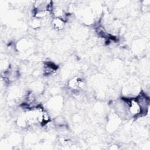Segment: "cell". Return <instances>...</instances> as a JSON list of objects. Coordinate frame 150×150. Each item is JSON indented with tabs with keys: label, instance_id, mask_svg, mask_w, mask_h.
I'll list each match as a JSON object with an SVG mask.
<instances>
[{
	"label": "cell",
	"instance_id": "cell-4",
	"mask_svg": "<svg viewBox=\"0 0 150 150\" xmlns=\"http://www.w3.org/2000/svg\"><path fill=\"white\" fill-rule=\"evenodd\" d=\"M30 26H32V28L37 29L38 28H39L41 25V20L35 18L34 19L31 20V21L30 22Z\"/></svg>",
	"mask_w": 150,
	"mask_h": 150
},
{
	"label": "cell",
	"instance_id": "cell-2",
	"mask_svg": "<svg viewBox=\"0 0 150 150\" xmlns=\"http://www.w3.org/2000/svg\"><path fill=\"white\" fill-rule=\"evenodd\" d=\"M135 99L141 108L142 113L144 112V111H146L149 107V98L146 97L145 94H141Z\"/></svg>",
	"mask_w": 150,
	"mask_h": 150
},
{
	"label": "cell",
	"instance_id": "cell-3",
	"mask_svg": "<svg viewBox=\"0 0 150 150\" xmlns=\"http://www.w3.org/2000/svg\"><path fill=\"white\" fill-rule=\"evenodd\" d=\"M51 23L52 26L57 30L63 29L66 25V21L64 19L57 17H54L52 20Z\"/></svg>",
	"mask_w": 150,
	"mask_h": 150
},
{
	"label": "cell",
	"instance_id": "cell-1",
	"mask_svg": "<svg viewBox=\"0 0 150 150\" xmlns=\"http://www.w3.org/2000/svg\"><path fill=\"white\" fill-rule=\"evenodd\" d=\"M127 105V114L131 117H137L142 114L141 108L135 98L125 100Z\"/></svg>",
	"mask_w": 150,
	"mask_h": 150
}]
</instances>
